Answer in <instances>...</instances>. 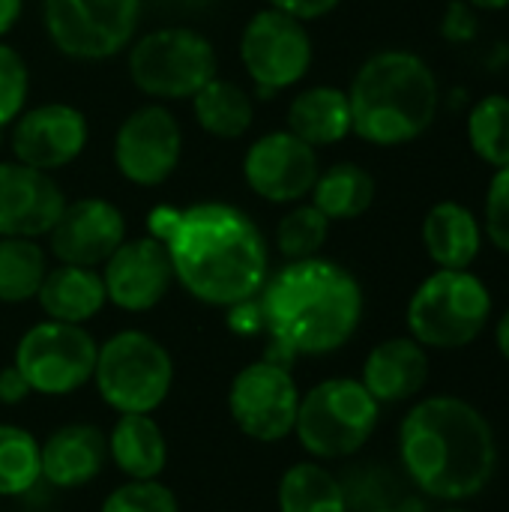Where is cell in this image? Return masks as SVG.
I'll return each instance as SVG.
<instances>
[{
	"label": "cell",
	"instance_id": "obj_1",
	"mask_svg": "<svg viewBox=\"0 0 509 512\" xmlns=\"http://www.w3.org/2000/svg\"><path fill=\"white\" fill-rule=\"evenodd\" d=\"M147 234L165 243L174 282L204 306L228 309L252 300L270 276L267 237L237 204H159L147 216Z\"/></svg>",
	"mask_w": 509,
	"mask_h": 512
},
{
	"label": "cell",
	"instance_id": "obj_2",
	"mask_svg": "<svg viewBox=\"0 0 509 512\" xmlns=\"http://www.w3.org/2000/svg\"><path fill=\"white\" fill-rule=\"evenodd\" d=\"M270 360L291 366L300 357L342 351L363 321V288L357 276L324 255L285 261L258 294Z\"/></svg>",
	"mask_w": 509,
	"mask_h": 512
},
{
	"label": "cell",
	"instance_id": "obj_3",
	"mask_svg": "<svg viewBox=\"0 0 509 512\" xmlns=\"http://www.w3.org/2000/svg\"><path fill=\"white\" fill-rule=\"evenodd\" d=\"M408 480L435 501L462 504L486 492L498 471V441L480 408L459 396H426L399 426Z\"/></svg>",
	"mask_w": 509,
	"mask_h": 512
},
{
	"label": "cell",
	"instance_id": "obj_4",
	"mask_svg": "<svg viewBox=\"0 0 509 512\" xmlns=\"http://www.w3.org/2000/svg\"><path fill=\"white\" fill-rule=\"evenodd\" d=\"M351 129L372 147H405L420 141L438 120L444 90L432 63L411 48L369 54L351 84Z\"/></svg>",
	"mask_w": 509,
	"mask_h": 512
},
{
	"label": "cell",
	"instance_id": "obj_5",
	"mask_svg": "<svg viewBox=\"0 0 509 512\" xmlns=\"http://www.w3.org/2000/svg\"><path fill=\"white\" fill-rule=\"evenodd\" d=\"M495 297L474 270H432L405 309L408 336L426 351H459L492 324Z\"/></svg>",
	"mask_w": 509,
	"mask_h": 512
},
{
	"label": "cell",
	"instance_id": "obj_6",
	"mask_svg": "<svg viewBox=\"0 0 509 512\" xmlns=\"http://www.w3.org/2000/svg\"><path fill=\"white\" fill-rule=\"evenodd\" d=\"M381 405L360 378H324L300 396L294 438L315 462L357 456L375 435Z\"/></svg>",
	"mask_w": 509,
	"mask_h": 512
},
{
	"label": "cell",
	"instance_id": "obj_7",
	"mask_svg": "<svg viewBox=\"0 0 509 512\" xmlns=\"http://www.w3.org/2000/svg\"><path fill=\"white\" fill-rule=\"evenodd\" d=\"M90 384L114 414H156L174 387V357L147 330H117L99 345Z\"/></svg>",
	"mask_w": 509,
	"mask_h": 512
},
{
	"label": "cell",
	"instance_id": "obj_8",
	"mask_svg": "<svg viewBox=\"0 0 509 512\" xmlns=\"http://www.w3.org/2000/svg\"><path fill=\"white\" fill-rule=\"evenodd\" d=\"M126 66L132 84L153 102L192 99L210 78L219 75L213 42L183 24L156 27L129 42Z\"/></svg>",
	"mask_w": 509,
	"mask_h": 512
},
{
	"label": "cell",
	"instance_id": "obj_9",
	"mask_svg": "<svg viewBox=\"0 0 509 512\" xmlns=\"http://www.w3.org/2000/svg\"><path fill=\"white\" fill-rule=\"evenodd\" d=\"M99 342L84 324L42 318L15 342L12 366L27 381L30 393L60 399L93 381Z\"/></svg>",
	"mask_w": 509,
	"mask_h": 512
},
{
	"label": "cell",
	"instance_id": "obj_10",
	"mask_svg": "<svg viewBox=\"0 0 509 512\" xmlns=\"http://www.w3.org/2000/svg\"><path fill=\"white\" fill-rule=\"evenodd\" d=\"M51 45L72 60H108L129 48L141 21V0H42Z\"/></svg>",
	"mask_w": 509,
	"mask_h": 512
},
{
	"label": "cell",
	"instance_id": "obj_11",
	"mask_svg": "<svg viewBox=\"0 0 509 512\" xmlns=\"http://www.w3.org/2000/svg\"><path fill=\"white\" fill-rule=\"evenodd\" d=\"M300 396L291 366L261 357L231 378L228 417L249 441L279 444L294 435Z\"/></svg>",
	"mask_w": 509,
	"mask_h": 512
},
{
	"label": "cell",
	"instance_id": "obj_12",
	"mask_svg": "<svg viewBox=\"0 0 509 512\" xmlns=\"http://www.w3.org/2000/svg\"><path fill=\"white\" fill-rule=\"evenodd\" d=\"M315 60V42L306 21L273 6L255 12L240 36V63L258 93L276 96L300 84Z\"/></svg>",
	"mask_w": 509,
	"mask_h": 512
},
{
	"label": "cell",
	"instance_id": "obj_13",
	"mask_svg": "<svg viewBox=\"0 0 509 512\" xmlns=\"http://www.w3.org/2000/svg\"><path fill=\"white\" fill-rule=\"evenodd\" d=\"M114 168L141 189L162 186L183 159V126L165 102H144L123 117L114 132Z\"/></svg>",
	"mask_w": 509,
	"mask_h": 512
},
{
	"label": "cell",
	"instance_id": "obj_14",
	"mask_svg": "<svg viewBox=\"0 0 509 512\" xmlns=\"http://www.w3.org/2000/svg\"><path fill=\"white\" fill-rule=\"evenodd\" d=\"M318 174V150L288 129H273L255 138L243 156L246 186L270 204L306 201Z\"/></svg>",
	"mask_w": 509,
	"mask_h": 512
},
{
	"label": "cell",
	"instance_id": "obj_15",
	"mask_svg": "<svg viewBox=\"0 0 509 512\" xmlns=\"http://www.w3.org/2000/svg\"><path fill=\"white\" fill-rule=\"evenodd\" d=\"M99 273L108 303L129 315L156 309L177 285L171 255L165 243L156 240L153 234L132 237V240L126 237L111 252V258L99 267Z\"/></svg>",
	"mask_w": 509,
	"mask_h": 512
},
{
	"label": "cell",
	"instance_id": "obj_16",
	"mask_svg": "<svg viewBox=\"0 0 509 512\" xmlns=\"http://www.w3.org/2000/svg\"><path fill=\"white\" fill-rule=\"evenodd\" d=\"M9 126H12L9 132L12 156L48 174L72 165L90 141V126L84 111H78L69 102H42L24 108Z\"/></svg>",
	"mask_w": 509,
	"mask_h": 512
},
{
	"label": "cell",
	"instance_id": "obj_17",
	"mask_svg": "<svg viewBox=\"0 0 509 512\" xmlns=\"http://www.w3.org/2000/svg\"><path fill=\"white\" fill-rule=\"evenodd\" d=\"M126 240V216L108 198L66 201L60 219L48 231V249L57 264L102 267L111 252Z\"/></svg>",
	"mask_w": 509,
	"mask_h": 512
},
{
	"label": "cell",
	"instance_id": "obj_18",
	"mask_svg": "<svg viewBox=\"0 0 509 512\" xmlns=\"http://www.w3.org/2000/svg\"><path fill=\"white\" fill-rule=\"evenodd\" d=\"M66 207L54 174L18 159L0 162V237H48Z\"/></svg>",
	"mask_w": 509,
	"mask_h": 512
},
{
	"label": "cell",
	"instance_id": "obj_19",
	"mask_svg": "<svg viewBox=\"0 0 509 512\" xmlns=\"http://www.w3.org/2000/svg\"><path fill=\"white\" fill-rule=\"evenodd\" d=\"M108 465V438L87 420H72L39 441V474L51 489L75 492L90 486Z\"/></svg>",
	"mask_w": 509,
	"mask_h": 512
},
{
	"label": "cell",
	"instance_id": "obj_20",
	"mask_svg": "<svg viewBox=\"0 0 509 512\" xmlns=\"http://www.w3.org/2000/svg\"><path fill=\"white\" fill-rule=\"evenodd\" d=\"M360 381L381 408L411 402L429 381V351L411 336H390L366 354Z\"/></svg>",
	"mask_w": 509,
	"mask_h": 512
},
{
	"label": "cell",
	"instance_id": "obj_21",
	"mask_svg": "<svg viewBox=\"0 0 509 512\" xmlns=\"http://www.w3.org/2000/svg\"><path fill=\"white\" fill-rule=\"evenodd\" d=\"M420 240L438 270H471L483 252L486 234L480 213L456 198H444L426 210Z\"/></svg>",
	"mask_w": 509,
	"mask_h": 512
},
{
	"label": "cell",
	"instance_id": "obj_22",
	"mask_svg": "<svg viewBox=\"0 0 509 512\" xmlns=\"http://www.w3.org/2000/svg\"><path fill=\"white\" fill-rule=\"evenodd\" d=\"M108 462L126 480H159L168 468V438L153 414H117L105 432Z\"/></svg>",
	"mask_w": 509,
	"mask_h": 512
},
{
	"label": "cell",
	"instance_id": "obj_23",
	"mask_svg": "<svg viewBox=\"0 0 509 512\" xmlns=\"http://www.w3.org/2000/svg\"><path fill=\"white\" fill-rule=\"evenodd\" d=\"M36 303H39L42 315L51 321L87 324L108 306L102 273L96 267L54 264V267H48V273L39 285Z\"/></svg>",
	"mask_w": 509,
	"mask_h": 512
},
{
	"label": "cell",
	"instance_id": "obj_24",
	"mask_svg": "<svg viewBox=\"0 0 509 512\" xmlns=\"http://www.w3.org/2000/svg\"><path fill=\"white\" fill-rule=\"evenodd\" d=\"M285 117H288L285 129L303 138L306 144H312L315 150L333 147L345 141L348 135H354L348 90L333 87V84H315V87L300 90L291 99Z\"/></svg>",
	"mask_w": 509,
	"mask_h": 512
},
{
	"label": "cell",
	"instance_id": "obj_25",
	"mask_svg": "<svg viewBox=\"0 0 509 512\" xmlns=\"http://www.w3.org/2000/svg\"><path fill=\"white\" fill-rule=\"evenodd\" d=\"M378 183L360 162H333L321 168L309 198L330 222H354L366 216L375 204Z\"/></svg>",
	"mask_w": 509,
	"mask_h": 512
},
{
	"label": "cell",
	"instance_id": "obj_26",
	"mask_svg": "<svg viewBox=\"0 0 509 512\" xmlns=\"http://www.w3.org/2000/svg\"><path fill=\"white\" fill-rule=\"evenodd\" d=\"M279 512H351V501L339 477L315 459L285 468L276 486Z\"/></svg>",
	"mask_w": 509,
	"mask_h": 512
},
{
	"label": "cell",
	"instance_id": "obj_27",
	"mask_svg": "<svg viewBox=\"0 0 509 512\" xmlns=\"http://www.w3.org/2000/svg\"><path fill=\"white\" fill-rule=\"evenodd\" d=\"M192 114L195 123L222 141L243 138L255 123V102L246 87L228 78H210L195 96H192Z\"/></svg>",
	"mask_w": 509,
	"mask_h": 512
},
{
	"label": "cell",
	"instance_id": "obj_28",
	"mask_svg": "<svg viewBox=\"0 0 509 512\" xmlns=\"http://www.w3.org/2000/svg\"><path fill=\"white\" fill-rule=\"evenodd\" d=\"M465 138L471 153L492 171L509 165V93H483L468 105Z\"/></svg>",
	"mask_w": 509,
	"mask_h": 512
},
{
	"label": "cell",
	"instance_id": "obj_29",
	"mask_svg": "<svg viewBox=\"0 0 509 512\" xmlns=\"http://www.w3.org/2000/svg\"><path fill=\"white\" fill-rule=\"evenodd\" d=\"M48 273V255L36 240L0 237V303L21 306L36 300Z\"/></svg>",
	"mask_w": 509,
	"mask_h": 512
},
{
	"label": "cell",
	"instance_id": "obj_30",
	"mask_svg": "<svg viewBox=\"0 0 509 512\" xmlns=\"http://www.w3.org/2000/svg\"><path fill=\"white\" fill-rule=\"evenodd\" d=\"M39 474V441L33 432L0 423V498H21L36 483Z\"/></svg>",
	"mask_w": 509,
	"mask_h": 512
},
{
	"label": "cell",
	"instance_id": "obj_31",
	"mask_svg": "<svg viewBox=\"0 0 509 512\" xmlns=\"http://www.w3.org/2000/svg\"><path fill=\"white\" fill-rule=\"evenodd\" d=\"M330 219L312 204V201H297L282 219L276 222V249L285 261H303L321 255L330 237Z\"/></svg>",
	"mask_w": 509,
	"mask_h": 512
},
{
	"label": "cell",
	"instance_id": "obj_32",
	"mask_svg": "<svg viewBox=\"0 0 509 512\" xmlns=\"http://www.w3.org/2000/svg\"><path fill=\"white\" fill-rule=\"evenodd\" d=\"M99 512H180V501L162 480H126L102 498Z\"/></svg>",
	"mask_w": 509,
	"mask_h": 512
},
{
	"label": "cell",
	"instance_id": "obj_33",
	"mask_svg": "<svg viewBox=\"0 0 509 512\" xmlns=\"http://www.w3.org/2000/svg\"><path fill=\"white\" fill-rule=\"evenodd\" d=\"M30 93V69L18 48L0 39V129H6L24 108Z\"/></svg>",
	"mask_w": 509,
	"mask_h": 512
},
{
	"label": "cell",
	"instance_id": "obj_34",
	"mask_svg": "<svg viewBox=\"0 0 509 512\" xmlns=\"http://www.w3.org/2000/svg\"><path fill=\"white\" fill-rule=\"evenodd\" d=\"M480 222H483L486 240L498 252L509 255V165L492 171L489 186H486V195H483Z\"/></svg>",
	"mask_w": 509,
	"mask_h": 512
},
{
	"label": "cell",
	"instance_id": "obj_35",
	"mask_svg": "<svg viewBox=\"0 0 509 512\" xmlns=\"http://www.w3.org/2000/svg\"><path fill=\"white\" fill-rule=\"evenodd\" d=\"M438 33H441L444 42L459 45V48L477 42V36H480V12L474 6H468L465 0H450L444 6Z\"/></svg>",
	"mask_w": 509,
	"mask_h": 512
},
{
	"label": "cell",
	"instance_id": "obj_36",
	"mask_svg": "<svg viewBox=\"0 0 509 512\" xmlns=\"http://www.w3.org/2000/svg\"><path fill=\"white\" fill-rule=\"evenodd\" d=\"M225 312H228V327L237 336H258V333H264V312H261L258 297L243 300L237 306H228Z\"/></svg>",
	"mask_w": 509,
	"mask_h": 512
},
{
	"label": "cell",
	"instance_id": "obj_37",
	"mask_svg": "<svg viewBox=\"0 0 509 512\" xmlns=\"http://www.w3.org/2000/svg\"><path fill=\"white\" fill-rule=\"evenodd\" d=\"M273 9H279V12H285V15H294V18H300V21H318V18H324V15H330L342 0H267Z\"/></svg>",
	"mask_w": 509,
	"mask_h": 512
},
{
	"label": "cell",
	"instance_id": "obj_38",
	"mask_svg": "<svg viewBox=\"0 0 509 512\" xmlns=\"http://www.w3.org/2000/svg\"><path fill=\"white\" fill-rule=\"evenodd\" d=\"M30 396H33V393H30L27 381L21 378V372H18L12 363L3 366V369H0V405H3V408H15V405H24Z\"/></svg>",
	"mask_w": 509,
	"mask_h": 512
},
{
	"label": "cell",
	"instance_id": "obj_39",
	"mask_svg": "<svg viewBox=\"0 0 509 512\" xmlns=\"http://www.w3.org/2000/svg\"><path fill=\"white\" fill-rule=\"evenodd\" d=\"M21 9H24V0H0V39L18 24Z\"/></svg>",
	"mask_w": 509,
	"mask_h": 512
},
{
	"label": "cell",
	"instance_id": "obj_40",
	"mask_svg": "<svg viewBox=\"0 0 509 512\" xmlns=\"http://www.w3.org/2000/svg\"><path fill=\"white\" fill-rule=\"evenodd\" d=\"M495 345H498L501 357L509 363V309L507 312H501V318H498V324H495Z\"/></svg>",
	"mask_w": 509,
	"mask_h": 512
},
{
	"label": "cell",
	"instance_id": "obj_41",
	"mask_svg": "<svg viewBox=\"0 0 509 512\" xmlns=\"http://www.w3.org/2000/svg\"><path fill=\"white\" fill-rule=\"evenodd\" d=\"M477 12H509V0H465Z\"/></svg>",
	"mask_w": 509,
	"mask_h": 512
},
{
	"label": "cell",
	"instance_id": "obj_42",
	"mask_svg": "<svg viewBox=\"0 0 509 512\" xmlns=\"http://www.w3.org/2000/svg\"><path fill=\"white\" fill-rule=\"evenodd\" d=\"M369 512H405V510H399V507H375V510H369Z\"/></svg>",
	"mask_w": 509,
	"mask_h": 512
},
{
	"label": "cell",
	"instance_id": "obj_43",
	"mask_svg": "<svg viewBox=\"0 0 509 512\" xmlns=\"http://www.w3.org/2000/svg\"><path fill=\"white\" fill-rule=\"evenodd\" d=\"M438 512H474V510H465V507H444V510Z\"/></svg>",
	"mask_w": 509,
	"mask_h": 512
},
{
	"label": "cell",
	"instance_id": "obj_44",
	"mask_svg": "<svg viewBox=\"0 0 509 512\" xmlns=\"http://www.w3.org/2000/svg\"><path fill=\"white\" fill-rule=\"evenodd\" d=\"M0 144H3V129H0Z\"/></svg>",
	"mask_w": 509,
	"mask_h": 512
}]
</instances>
